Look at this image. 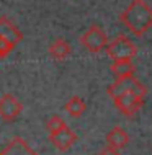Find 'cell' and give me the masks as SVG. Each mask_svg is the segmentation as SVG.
Returning a JSON list of instances; mask_svg holds the SVG:
<instances>
[{
	"label": "cell",
	"mask_w": 152,
	"mask_h": 155,
	"mask_svg": "<svg viewBox=\"0 0 152 155\" xmlns=\"http://www.w3.org/2000/svg\"><path fill=\"white\" fill-rule=\"evenodd\" d=\"M96 155H121V153H120V150L111 149V147H108V145H106V147H105V149H101V150H100V152L96 153Z\"/></svg>",
	"instance_id": "cell-16"
},
{
	"label": "cell",
	"mask_w": 152,
	"mask_h": 155,
	"mask_svg": "<svg viewBox=\"0 0 152 155\" xmlns=\"http://www.w3.org/2000/svg\"><path fill=\"white\" fill-rule=\"evenodd\" d=\"M0 155H39V153H36L35 150L29 147L25 139H22V137H13L3 147Z\"/></svg>",
	"instance_id": "cell-9"
},
{
	"label": "cell",
	"mask_w": 152,
	"mask_h": 155,
	"mask_svg": "<svg viewBox=\"0 0 152 155\" xmlns=\"http://www.w3.org/2000/svg\"><path fill=\"white\" fill-rule=\"evenodd\" d=\"M110 70L115 75L116 78L120 77H128V75H134L136 72V65L131 59H124V61H113V64L110 65Z\"/></svg>",
	"instance_id": "cell-12"
},
{
	"label": "cell",
	"mask_w": 152,
	"mask_h": 155,
	"mask_svg": "<svg viewBox=\"0 0 152 155\" xmlns=\"http://www.w3.org/2000/svg\"><path fill=\"white\" fill-rule=\"evenodd\" d=\"M0 38L5 39L8 44H12L15 48L18 43H22L23 33L13 25V21L7 18V16H0Z\"/></svg>",
	"instance_id": "cell-8"
},
{
	"label": "cell",
	"mask_w": 152,
	"mask_h": 155,
	"mask_svg": "<svg viewBox=\"0 0 152 155\" xmlns=\"http://www.w3.org/2000/svg\"><path fill=\"white\" fill-rule=\"evenodd\" d=\"M77 134H75L69 126L62 127L61 131H57L56 134H49V142L54 145L57 150L61 152H67L74 147V144L77 142Z\"/></svg>",
	"instance_id": "cell-7"
},
{
	"label": "cell",
	"mask_w": 152,
	"mask_h": 155,
	"mask_svg": "<svg viewBox=\"0 0 152 155\" xmlns=\"http://www.w3.org/2000/svg\"><path fill=\"white\" fill-rule=\"evenodd\" d=\"M105 140H106V145H108V147L116 149V150H121V149H124L126 145L129 144V134L126 132L123 127L115 126V127H113L111 131L106 134Z\"/></svg>",
	"instance_id": "cell-10"
},
{
	"label": "cell",
	"mask_w": 152,
	"mask_h": 155,
	"mask_svg": "<svg viewBox=\"0 0 152 155\" xmlns=\"http://www.w3.org/2000/svg\"><path fill=\"white\" fill-rule=\"evenodd\" d=\"M66 121L61 118V116L57 114H52L51 118L48 119V123H46V131H48V134H56L57 131H61L62 127H66Z\"/></svg>",
	"instance_id": "cell-14"
},
{
	"label": "cell",
	"mask_w": 152,
	"mask_h": 155,
	"mask_svg": "<svg viewBox=\"0 0 152 155\" xmlns=\"http://www.w3.org/2000/svg\"><path fill=\"white\" fill-rule=\"evenodd\" d=\"M70 52H72L70 44L67 43L66 39H62V38H57V39L49 46V56L52 57L54 61H64L70 56Z\"/></svg>",
	"instance_id": "cell-11"
},
{
	"label": "cell",
	"mask_w": 152,
	"mask_h": 155,
	"mask_svg": "<svg viewBox=\"0 0 152 155\" xmlns=\"http://www.w3.org/2000/svg\"><path fill=\"white\" fill-rule=\"evenodd\" d=\"M120 23L134 36H144L152 28V7L146 0H131L120 15Z\"/></svg>",
	"instance_id": "cell-1"
},
{
	"label": "cell",
	"mask_w": 152,
	"mask_h": 155,
	"mask_svg": "<svg viewBox=\"0 0 152 155\" xmlns=\"http://www.w3.org/2000/svg\"><path fill=\"white\" fill-rule=\"evenodd\" d=\"M64 110H66L67 114H70L72 118H80L87 110V103L83 101V98H80V96H72V98L64 104Z\"/></svg>",
	"instance_id": "cell-13"
},
{
	"label": "cell",
	"mask_w": 152,
	"mask_h": 155,
	"mask_svg": "<svg viewBox=\"0 0 152 155\" xmlns=\"http://www.w3.org/2000/svg\"><path fill=\"white\" fill-rule=\"evenodd\" d=\"M106 93L111 98H116L118 95H123V93H133V95H137L141 98H144L147 93V87L139 82L134 75H128V77L116 78L106 88Z\"/></svg>",
	"instance_id": "cell-3"
},
{
	"label": "cell",
	"mask_w": 152,
	"mask_h": 155,
	"mask_svg": "<svg viewBox=\"0 0 152 155\" xmlns=\"http://www.w3.org/2000/svg\"><path fill=\"white\" fill-rule=\"evenodd\" d=\"M108 57L113 61H124V59H131L137 56V46L124 35H118L111 43L106 44L105 48Z\"/></svg>",
	"instance_id": "cell-2"
},
{
	"label": "cell",
	"mask_w": 152,
	"mask_h": 155,
	"mask_svg": "<svg viewBox=\"0 0 152 155\" xmlns=\"http://www.w3.org/2000/svg\"><path fill=\"white\" fill-rule=\"evenodd\" d=\"M23 103L12 93H5L0 96V119L5 123H12L22 114Z\"/></svg>",
	"instance_id": "cell-5"
},
{
	"label": "cell",
	"mask_w": 152,
	"mask_h": 155,
	"mask_svg": "<svg viewBox=\"0 0 152 155\" xmlns=\"http://www.w3.org/2000/svg\"><path fill=\"white\" fill-rule=\"evenodd\" d=\"M80 44L92 54H98L101 52L108 44V36L105 30L100 25L93 23L92 26H88V30L80 36Z\"/></svg>",
	"instance_id": "cell-4"
},
{
	"label": "cell",
	"mask_w": 152,
	"mask_h": 155,
	"mask_svg": "<svg viewBox=\"0 0 152 155\" xmlns=\"http://www.w3.org/2000/svg\"><path fill=\"white\" fill-rule=\"evenodd\" d=\"M113 101H115L116 110L121 114L131 118V116H134L142 108L144 98H141L137 95H133V93H123V95H118L116 98H113Z\"/></svg>",
	"instance_id": "cell-6"
},
{
	"label": "cell",
	"mask_w": 152,
	"mask_h": 155,
	"mask_svg": "<svg viewBox=\"0 0 152 155\" xmlns=\"http://www.w3.org/2000/svg\"><path fill=\"white\" fill-rule=\"evenodd\" d=\"M12 51H13V46L8 44L5 39H2V38H0V61L5 59V57H7Z\"/></svg>",
	"instance_id": "cell-15"
}]
</instances>
